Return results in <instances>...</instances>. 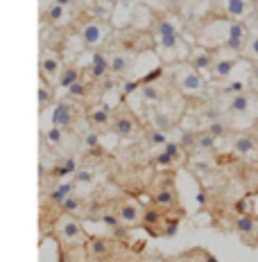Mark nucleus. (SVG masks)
I'll list each match as a JSON object with an SVG mask.
<instances>
[{
	"label": "nucleus",
	"mask_w": 258,
	"mask_h": 262,
	"mask_svg": "<svg viewBox=\"0 0 258 262\" xmlns=\"http://www.w3.org/2000/svg\"><path fill=\"white\" fill-rule=\"evenodd\" d=\"M156 52L163 61H188L190 48L179 36V20L174 16H166L156 23L154 30Z\"/></svg>",
	"instance_id": "obj_1"
},
{
	"label": "nucleus",
	"mask_w": 258,
	"mask_h": 262,
	"mask_svg": "<svg viewBox=\"0 0 258 262\" xmlns=\"http://www.w3.org/2000/svg\"><path fill=\"white\" fill-rule=\"evenodd\" d=\"M170 75H172L174 84L179 86V91H184L186 95H200V93L206 89L204 75H202L197 68H193L188 61L174 63L172 68H170Z\"/></svg>",
	"instance_id": "obj_2"
},
{
	"label": "nucleus",
	"mask_w": 258,
	"mask_h": 262,
	"mask_svg": "<svg viewBox=\"0 0 258 262\" xmlns=\"http://www.w3.org/2000/svg\"><path fill=\"white\" fill-rule=\"evenodd\" d=\"M231 32V20H211L204 30L197 34V41L204 48H224Z\"/></svg>",
	"instance_id": "obj_3"
},
{
	"label": "nucleus",
	"mask_w": 258,
	"mask_h": 262,
	"mask_svg": "<svg viewBox=\"0 0 258 262\" xmlns=\"http://www.w3.org/2000/svg\"><path fill=\"white\" fill-rule=\"evenodd\" d=\"M107 36H109V25L102 23V20H91V23H86L84 27H82V32H80V39H82V43H84L86 48L102 46Z\"/></svg>",
	"instance_id": "obj_4"
},
{
	"label": "nucleus",
	"mask_w": 258,
	"mask_h": 262,
	"mask_svg": "<svg viewBox=\"0 0 258 262\" xmlns=\"http://www.w3.org/2000/svg\"><path fill=\"white\" fill-rule=\"evenodd\" d=\"M64 73V61H62V54L54 52V50H46L41 57V77L48 81H54L62 77Z\"/></svg>",
	"instance_id": "obj_5"
},
{
	"label": "nucleus",
	"mask_w": 258,
	"mask_h": 262,
	"mask_svg": "<svg viewBox=\"0 0 258 262\" xmlns=\"http://www.w3.org/2000/svg\"><path fill=\"white\" fill-rule=\"evenodd\" d=\"M215 54H213L208 48L204 46H197V48H190V57H188V63L197 68L202 75H211L213 66H215Z\"/></svg>",
	"instance_id": "obj_6"
},
{
	"label": "nucleus",
	"mask_w": 258,
	"mask_h": 262,
	"mask_svg": "<svg viewBox=\"0 0 258 262\" xmlns=\"http://www.w3.org/2000/svg\"><path fill=\"white\" fill-rule=\"evenodd\" d=\"M136 5L134 0H116V5H113V12H111V23L116 27H125L131 23V18H134V12H136Z\"/></svg>",
	"instance_id": "obj_7"
},
{
	"label": "nucleus",
	"mask_w": 258,
	"mask_h": 262,
	"mask_svg": "<svg viewBox=\"0 0 258 262\" xmlns=\"http://www.w3.org/2000/svg\"><path fill=\"white\" fill-rule=\"evenodd\" d=\"M222 9L231 20H243L251 14L254 7L249 0H222Z\"/></svg>",
	"instance_id": "obj_8"
},
{
	"label": "nucleus",
	"mask_w": 258,
	"mask_h": 262,
	"mask_svg": "<svg viewBox=\"0 0 258 262\" xmlns=\"http://www.w3.org/2000/svg\"><path fill=\"white\" fill-rule=\"evenodd\" d=\"M70 120H73V108L66 102H59V104L52 106V113H50V127H68Z\"/></svg>",
	"instance_id": "obj_9"
},
{
	"label": "nucleus",
	"mask_w": 258,
	"mask_h": 262,
	"mask_svg": "<svg viewBox=\"0 0 258 262\" xmlns=\"http://www.w3.org/2000/svg\"><path fill=\"white\" fill-rule=\"evenodd\" d=\"M113 134L120 136V138H131L136 134V122L129 113H123L113 120Z\"/></svg>",
	"instance_id": "obj_10"
},
{
	"label": "nucleus",
	"mask_w": 258,
	"mask_h": 262,
	"mask_svg": "<svg viewBox=\"0 0 258 262\" xmlns=\"http://www.w3.org/2000/svg\"><path fill=\"white\" fill-rule=\"evenodd\" d=\"M136 61H131V57L127 52H113L109 57V66H111V73L116 75H127L131 68H134Z\"/></svg>",
	"instance_id": "obj_11"
},
{
	"label": "nucleus",
	"mask_w": 258,
	"mask_h": 262,
	"mask_svg": "<svg viewBox=\"0 0 258 262\" xmlns=\"http://www.w3.org/2000/svg\"><path fill=\"white\" fill-rule=\"evenodd\" d=\"M118 217H120V222H123L125 226H131V224L141 222V210H138V206H136L134 201H125V204L118 208Z\"/></svg>",
	"instance_id": "obj_12"
},
{
	"label": "nucleus",
	"mask_w": 258,
	"mask_h": 262,
	"mask_svg": "<svg viewBox=\"0 0 258 262\" xmlns=\"http://www.w3.org/2000/svg\"><path fill=\"white\" fill-rule=\"evenodd\" d=\"M161 97H163L161 89H158L156 84H152V81H145V84L141 86V100L145 102V104H156Z\"/></svg>",
	"instance_id": "obj_13"
},
{
	"label": "nucleus",
	"mask_w": 258,
	"mask_h": 262,
	"mask_svg": "<svg viewBox=\"0 0 258 262\" xmlns=\"http://www.w3.org/2000/svg\"><path fill=\"white\" fill-rule=\"evenodd\" d=\"M251 108V97L247 93H235L229 102V111L231 113H247Z\"/></svg>",
	"instance_id": "obj_14"
},
{
	"label": "nucleus",
	"mask_w": 258,
	"mask_h": 262,
	"mask_svg": "<svg viewBox=\"0 0 258 262\" xmlns=\"http://www.w3.org/2000/svg\"><path fill=\"white\" fill-rule=\"evenodd\" d=\"M109 116H111V108L107 104H100V106L91 108L89 120H91L93 127H104V124H109Z\"/></svg>",
	"instance_id": "obj_15"
},
{
	"label": "nucleus",
	"mask_w": 258,
	"mask_h": 262,
	"mask_svg": "<svg viewBox=\"0 0 258 262\" xmlns=\"http://www.w3.org/2000/svg\"><path fill=\"white\" fill-rule=\"evenodd\" d=\"M233 151L240 156H251L256 151L254 138H249V136H238V138L233 140Z\"/></svg>",
	"instance_id": "obj_16"
},
{
	"label": "nucleus",
	"mask_w": 258,
	"mask_h": 262,
	"mask_svg": "<svg viewBox=\"0 0 258 262\" xmlns=\"http://www.w3.org/2000/svg\"><path fill=\"white\" fill-rule=\"evenodd\" d=\"M62 235L68 239V242H75V239H84V231L75 220L62 222Z\"/></svg>",
	"instance_id": "obj_17"
},
{
	"label": "nucleus",
	"mask_w": 258,
	"mask_h": 262,
	"mask_svg": "<svg viewBox=\"0 0 258 262\" xmlns=\"http://www.w3.org/2000/svg\"><path fill=\"white\" fill-rule=\"evenodd\" d=\"M48 20H52V23H66V18H68V9H66V5L64 3H59V0H54V3L48 7Z\"/></svg>",
	"instance_id": "obj_18"
},
{
	"label": "nucleus",
	"mask_w": 258,
	"mask_h": 262,
	"mask_svg": "<svg viewBox=\"0 0 258 262\" xmlns=\"http://www.w3.org/2000/svg\"><path fill=\"white\" fill-rule=\"evenodd\" d=\"M152 122H154L156 129L168 131L172 127V116H170V111H166V108H154L152 111Z\"/></svg>",
	"instance_id": "obj_19"
},
{
	"label": "nucleus",
	"mask_w": 258,
	"mask_h": 262,
	"mask_svg": "<svg viewBox=\"0 0 258 262\" xmlns=\"http://www.w3.org/2000/svg\"><path fill=\"white\" fill-rule=\"evenodd\" d=\"M111 239H104V237H93L89 239V251L93 255H97V258H102L104 253H109V247H111Z\"/></svg>",
	"instance_id": "obj_20"
},
{
	"label": "nucleus",
	"mask_w": 258,
	"mask_h": 262,
	"mask_svg": "<svg viewBox=\"0 0 258 262\" xmlns=\"http://www.w3.org/2000/svg\"><path fill=\"white\" fill-rule=\"evenodd\" d=\"M240 54H243L245 59H249V61H258V34H251L249 39H247Z\"/></svg>",
	"instance_id": "obj_21"
},
{
	"label": "nucleus",
	"mask_w": 258,
	"mask_h": 262,
	"mask_svg": "<svg viewBox=\"0 0 258 262\" xmlns=\"http://www.w3.org/2000/svg\"><path fill=\"white\" fill-rule=\"evenodd\" d=\"M75 81H80V73H77V68H73V66H70V68H66L62 73V77H59V86L68 91Z\"/></svg>",
	"instance_id": "obj_22"
},
{
	"label": "nucleus",
	"mask_w": 258,
	"mask_h": 262,
	"mask_svg": "<svg viewBox=\"0 0 258 262\" xmlns=\"http://www.w3.org/2000/svg\"><path fill=\"white\" fill-rule=\"evenodd\" d=\"M172 204H174V194L170 192L168 188L158 190L156 196H154V206H161V208H168V206H172Z\"/></svg>",
	"instance_id": "obj_23"
},
{
	"label": "nucleus",
	"mask_w": 258,
	"mask_h": 262,
	"mask_svg": "<svg viewBox=\"0 0 258 262\" xmlns=\"http://www.w3.org/2000/svg\"><path fill=\"white\" fill-rule=\"evenodd\" d=\"M235 228H238L240 233H254V228H256V224H254V220L251 217H247V215H243V217H238L235 220Z\"/></svg>",
	"instance_id": "obj_24"
},
{
	"label": "nucleus",
	"mask_w": 258,
	"mask_h": 262,
	"mask_svg": "<svg viewBox=\"0 0 258 262\" xmlns=\"http://www.w3.org/2000/svg\"><path fill=\"white\" fill-rule=\"evenodd\" d=\"M70 192H73V183H62V185H59V188L50 194V199H52V201H57V204H62V201H64Z\"/></svg>",
	"instance_id": "obj_25"
},
{
	"label": "nucleus",
	"mask_w": 258,
	"mask_h": 262,
	"mask_svg": "<svg viewBox=\"0 0 258 262\" xmlns=\"http://www.w3.org/2000/svg\"><path fill=\"white\" fill-rule=\"evenodd\" d=\"M93 179H95L93 170H77V172H75V179H73V181L77 183V185H91Z\"/></svg>",
	"instance_id": "obj_26"
},
{
	"label": "nucleus",
	"mask_w": 258,
	"mask_h": 262,
	"mask_svg": "<svg viewBox=\"0 0 258 262\" xmlns=\"http://www.w3.org/2000/svg\"><path fill=\"white\" fill-rule=\"evenodd\" d=\"M195 145L200 147V149H211V147L215 145V136L208 134V131H206V134H200L195 138Z\"/></svg>",
	"instance_id": "obj_27"
},
{
	"label": "nucleus",
	"mask_w": 258,
	"mask_h": 262,
	"mask_svg": "<svg viewBox=\"0 0 258 262\" xmlns=\"http://www.w3.org/2000/svg\"><path fill=\"white\" fill-rule=\"evenodd\" d=\"M46 140L50 145H59L64 140V134H62V127H48L46 129Z\"/></svg>",
	"instance_id": "obj_28"
},
{
	"label": "nucleus",
	"mask_w": 258,
	"mask_h": 262,
	"mask_svg": "<svg viewBox=\"0 0 258 262\" xmlns=\"http://www.w3.org/2000/svg\"><path fill=\"white\" fill-rule=\"evenodd\" d=\"M48 100H50V89H48V79L41 77V86H39V104L46 106Z\"/></svg>",
	"instance_id": "obj_29"
},
{
	"label": "nucleus",
	"mask_w": 258,
	"mask_h": 262,
	"mask_svg": "<svg viewBox=\"0 0 258 262\" xmlns=\"http://www.w3.org/2000/svg\"><path fill=\"white\" fill-rule=\"evenodd\" d=\"M102 222L107 224L109 228H113V231H116V228H120V224H123V222H120V217H118V215H111V212H107V215L102 217Z\"/></svg>",
	"instance_id": "obj_30"
},
{
	"label": "nucleus",
	"mask_w": 258,
	"mask_h": 262,
	"mask_svg": "<svg viewBox=\"0 0 258 262\" xmlns=\"http://www.w3.org/2000/svg\"><path fill=\"white\" fill-rule=\"evenodd\" d=\"M62 204H64V210H68V212H75L80 208V201L75 199V196H66Z\"/></svg>",
	"instance_id": "obj_31"
},
{
	"label": "nucleus",
	"mask_w": 258,
	"mask_h": 262,
	"mask_svg": "<svg viewBox=\"0 0 258 262\" xmlns=\"http://www.w3.org/2000/svg\"><path fill=\"white\" fill-rule=\"evenodd\" d=\"M68 93H70V97H84L86 89H84V84H82V81H75V84L68 89Z\"/></svg>",
	"instance_id": "obj_32"
},
{
	"label": "nucleus",
	"mask_w": 258,
	"mask_h": 262,
	"mask_svg": "<svg viewBox=\"0 0 258 262\" xmlns=\"http://www.w3.org/2000/svg\"><path fill=\"white\" fill-rule=\"evenodd\" d=\"M158 222V212L152 208V210H147L145 215H143V224H147V226H154V224Z\"/></svg>",
	"instance_id": "obj_33"
},
{
	"label": "nucleus",
	"mask_w": 258,
	"mask_h": 262,
	"mask_svg": "<svg viewBox=\"0 0 258 262\" xmlns=\"http://www.w3.org/2000/svg\"><path fill=\"white\" fill-rule=\"evenodd\" d=\"M152 143L154 145H168V138H166V131L156 129L154 134H152Z\"/></svg>",
	"instance_id": "obj_34"
},
{
	"label": "nucleus",
	"mask_w": 258,
	"mask_h": 262,
	"mask_svg": "<svg viewBox=\"0 0 258 262\" xmlns=\"http://www.w3.org/2000/svg\"><path fill=\"white\" fill-rule=\"evenodd\" d=\"M224 131H227V129H224V124H222V122H213L211 127H208V134H213L215 138H220V136H224Z\"/></svg>",
	"instance_id": "obj_35"
},
{
	"label": "nucleus",
	"mask_w": 258,
	"mask_h": 262,
	"mask_svg": "<svg viewBox=\"0 0 258 262\" xmlns=\"http://www.w3.org/2000/svg\"><path fill=\"white\" fill-rule=\"evenodd\" d=\"M172 158H174L172 154H168V151H166V149H163V151H161V154H158V156H156V163H158V165H170V163H172Z\"/></svg>",
	"instance_id": "obj_36"
},
{
	"label": "nucleus",
	"mask_w": 258,
	"mask_h": 262,
	"mask_svg": "<svg viewBox=\"0 0 258 262\" xmlns=\"http://www.w3.org/2000/svg\"><path fill=\"white\" fill-rule=\"evenodd\" d=\"M70 172H75V161H73V158H70V161H66L64 167H59L57 177H62V174H70Z\"/></svg>",
	"instance_id": "obj_37"
},
{
	"label": "nucleus",
	"mask_w": 258,
	"mask_h": 262,
	"mask_svg": "<svg viewBox=\"0 0 258 262\" xmlns=\"http://www.w3.org/2000/svg\"><path fill=\"white\" fill-rule=\"evenodd\" d=\"M150 7H168L170 3H174V0H145Z\"/></svg>",
	"instance_id": "obj_38"
},
{
	"label": "nucleus",
	"mask_w": 258,
	"mask_h": 262,
	"mask_svg": "<svg viewBox=\"0 0 258 262\" xmlns=\"http://www.w3.org/2000/svg\"><path fill=\"white\" fill-rule=\"evenodd\" d=\"M174 233H177V222H170V224H168L166 235H174Z\"/></svg>",
	"instance_id": "obj_39"
},
{
	"label": "nucleus",
	"mask_w": 258,
	"mask_h": 262,
	"mask_svg": "<svg viewBox=\"0 0 258 262\" xmlns=\"http://www.w3.org/2000/svg\"><path fill=\"white\" fill-rule=\"evenodd\" d=\"M86 145H97V136H95V134H89V136H86Z\"/></svg>",
	"instance_id": "obj_40"
},
{
	"label": "nucleus",
	"mask_w": 258,
	"mask_h": 262,
	"mask_svg": "<svg viewBox=\"0 0 258 262\" xmlns=\"http://www.w3.org/2000/svg\"><path fill=\"white\" fill-rule=\"evenodd\" d=\"M197 170H200V172H208V170H211V165H208V163H197Z\"/></svg>",
	"instance_id": "obj_41"
},
{
	"label": "nucleus",
	"mask_w": 258,
	"mask_h": 262,
	"mask_svg": "<svg viewBox=\"0 0 258 262\" xmlns=\"http://www.w3.org/2000/svg\"><path fill=\"white\" fill-rule=\"evenodd\" d=\"M197 204H206V194H204V192L197 194Z\"/></svg>",
	"instance_id": "obj_42"
},
{
	"label": "nucleus",
	"mask_w": 258,
	"mask_h": 262,
	"mask_svg": "<svg viewBox=\"0 0 258 262\" xmlns=\"http://www.w3.org/2000/svg\"><path fill=\"white\" fill-rule=\"evenodd\" d=\"M204 262H217V260H215V255H211V253H204Z\"/></svg>",
	"instance_id": "obj_43"
},
{
	"label": "nucleus",
	"mask_w": 258,
	"mask_h": 262,
	"mask_svg": "<svg viewBox=\"0 0 258 262\" xmlns=\"http://www.w3.org/2000/svg\"><path fill=\"white\" fill-rule=\"evenodd\" d=\"M235 208H238L240 212H245V210H247V201H240V204H238V206H235Z\"/></svg>",
	"instance_id": "obj_44"
},
{
	"label": "nucleus",
	"mask_w": 258,
	"mask_h": 262,
	"mask_svg": "<svg viewBox=\"0 0 258 262\" xmlns=\"http://www.w3.org/2000/svg\"><path fill=\"white\" fill-rule=\"evenodd\" d=\"M251 86H254V89L258 91V73L254 75V77H251Z\"/></svg>",
	"instance_id": "obj_45"
},
{
	"label": "nucleus",
	"mask_w": 258,
	"mask_h": 262,
	"mask_svg": "<svg viewBox=\"0 0 258 262\" xmlns=\"http://www.w3.org/2000/svg\"><path fill=\"white\" fill-rule=\"evenodd\" d=\"M59 3H64V5H68V3H73V0H59Z\"/></svg>",
	"instance_id": "obj_46"
},
{
	"label": "nucleus",
	"mask_w": 258,
	"mask_h": 262,
	"mask_svg": "<svg viewBox=\"0 0 258 262\" xmlns=\"http://www.w3.org/2000/svg\"><path fill=\"white\" fill-rule=\"evenodd\" d=\"M152 262H163V260H152Z\"/></svg>",
	"instance_id": "obj_47"
},
{
	"label": "nucleus",
	"mask_w": 258,
	"mask_h": 262,
	"mask_svg": "<svg viewBox=\"0 0 258 262\" xmlns=\"http://www.w3.org/2000/svg\"><path fill=\"white\" fill-rule=\"evenodd\" d=\"M256 12H258V3H256Z\"/></svg>",
	"instance_id": "obj_48"
}]
</instances>
